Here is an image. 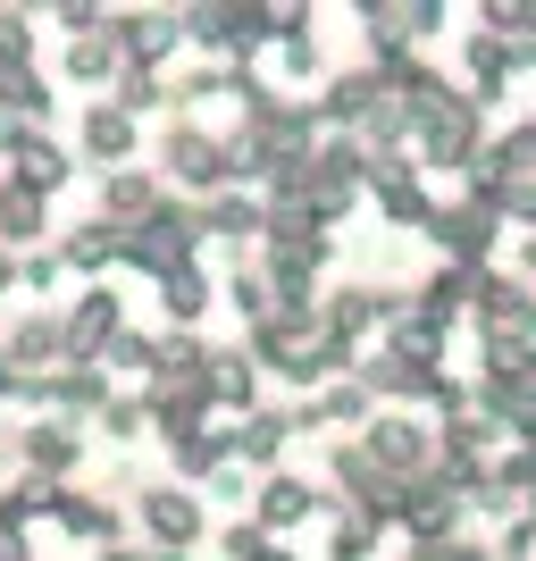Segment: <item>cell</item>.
I'll list each match as a JSON object with an SVG mask.
<instances>
[]
</instances>
